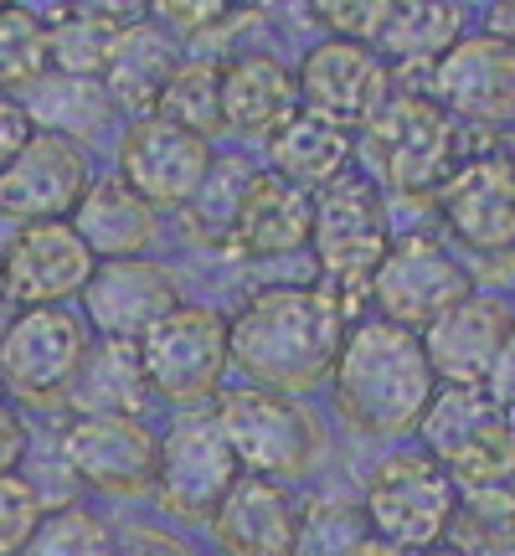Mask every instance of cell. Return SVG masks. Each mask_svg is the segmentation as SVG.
<instances>
[{"label": "cell", "mask_w": 515, "mask_h": 556, "mask_svg": "<svg viewBox=\"0 0 515 556\" xmlns=\"http://www.w3.org/2000/svg\"><path fill=\"white\" fill-rule=\"evenodd\" d=\"M346 330V309L325 289H263L227 319V351L253 387L294 397L330 377Z\"/></svg>", "instance_id": "cell-1"}, {"label": "cell", "mask_w": 515, "mask_h": 556, "mask_svg": "<svg viewBox=\"0 0 515 556\" xmlns=\"http://www.w3.org/2000/svg\"><path fill=\"white\" fill-rule=\"evenodd\" d=\"M340 417L372 438L413 433L428 397L438 392V377L417 330H402L392 319H361L346 330L340 356L330 366Z\"/></svg>", "instance_id": "cell-2"}, {"label": "cell", "mask_w": 515, "mask_h": 556, "mask_svg": "<svg viewBox=\"0 0 515 556\" xmlns=\"http://www.w3.org/2000/svg\"><path fill=\"white\" fill-rule=\"evenodd\" d=\"M310 248L319 263V289L336 299L340 309L356 294L372 289L377 263L392 248L387 232V201H381L377 180L340 170L325 191H315V212H310Z\"/></svg>", "instance_id": "cell-3"}, {"label": "cell", "mask_w": 515, "mask_h": 556, "mask_svg": "<svg viewBox=\"0 0 515 556\" xmlns=\"http://www.w3.org/2000/svg\"><path fill=\"white\" fill-rule=\"evenodd\" d=\"M217 428L238 458L242 475H263L278 484H294L319 464L325 454V428L315 413L274 387H233L217 397Z\"/></svg>", "instance_id": "cell-4"}, {"label": "cell", "mask_w": 515, "mask_h": 556, "mask_svg": "<svg viewBox=\"0 0 515 556\" xmlns=\"http://www.w3.org/2000/svg\"><path fill=\"white\" fill-rule=\"evenodd\" d=\"M454 479L428 448H397L366 475L361 520L387 546L428 556L443 541V526L454 516Z\"/></svg>", "instance_id": "cell-5"}, {"label": "cell", "mask_w": 515, "mask_h": 556, "mask_svg": "<svg viewBox=\"0 0 515 556\" xmlns=\"http://www.w3.org/2000/svg\"><path fill=\"white\" fill-rule=\"evenodd\" d=\"M139 371L150 397L191 407V402L222 392V377L233 366L227 351V319L212 304H176L139 336Z\"/></svg>", "instance_id": "cell-6"}, {"label": "cell", "mask_w": 515, "mask_h": 556, "mask_svg": "<svg viewBox=\"0 0 515 556\" xmlns=\"http://www.w3.org/2000/svg\"><path fill=\"white\" fill-rule=\"evenodd\" d=\"M366 144L381 180L402 191H438L454 170V119L438 109L434 93H397L377 103L366 119Z\"/></svg>", "instance_id": "cell-7"}, {"label": "cell", "mask_w": 515, "mask_h": 556, "mask_svg": "<svg viewBox=\"0 0 515 556\" xmlns=\"http://www.w3.org/2000/svg\"><path fill=\"white\" fill-rule=\"evenodd\" d=\"M238 458L212 413H186L155 448V500L176 520H212L222 495L238 479Z\"/></svg>", "instance_id": "cell-8"}, {"label": "cell", "mask_w": 515, "mask_h": 556, "mask_svg": "<svg viewBox=\"0 0 515 556\" xmlns=\"http://www.w3.org/2000/svg\"><path fill=\"white\" fill-rule=\"evenodd\" d=\"M93 180L88 150L78 139L32 129L21 155L0 170V217L32 227V222H67Z\"/></svg>", "instance_id": "cell-9"}, {"label": "cell", "mask_w": 515, "mask_h": 556, "mask_svg": "<svg viewBox=\"0 0 515 556\" xmlns=\"http://www.w3.org/2000/svg\"><path fill=\"white\" fill-rule=\"evenodd\" d=\"M372 304L377 319H392L402 330H428L449 304L469 294V274L459 258L434 238H397L387 258L372 274Z\"/></svg>", "instance_id": "cell-10"}, {"label": "cell", "mask_w": 515, "mask_h": 556, "mask_svg": "<svg viewBox=\"0 0 515 556\" xmlns=\"http://www.w3.org/2000/svg\"><path fill=\"white\" fill-rule=\"evenodd\" d=\"M392 73L372 41H346V37H325L315 41L294 67V93L304 114L340 124H366L377 114V103L387 99Z\"/></svg>", "instance_id": "cell-11"}, {"label": "cell", "mask_w": 515, "mask_h": 556, "mask_svg": "<svg viewBox=\"0 0 515 556\" xmlns=\"http://www.w3.org/2000/svg\"><path fill=\"white\" fill-rule=\"evenodd\" d=\"M88 351V325L62 304H37L11 319L0 336V387L26 402L62 397Z\"/></svg>", "instance_id": "cell-12"}, {"label": "cell", "mask_w": 515, "mask_h": 556, "mask_svg": "<svg viewBox=\"0 0 515 556\" xmlns=\"http://www.w3.org/2000/svg\"><path fill=\"white\" fill-rule=\"evenodd\" d=\"M180 304L176 274L155 258H103L83 283V325L99 330V340H129L165 319Z\"/></svg>", "instance_id": "cell-13"}, {"label": "cell", "mask_w": 515, "mask_h": 556, "mask_svg": "<svg viewBox=\"0 0 515 556\" xmlns=\"http://www.w3.org/2000/svg\"><path fill=\"white\" fill-rule=\"evenodd\" d=\"M212 139L191 135L160 114H139L120 139V176L150 206H186L201 176L212 170Z\"/></svg>", "instance_id": "cell-14"}, {"label": "cell", "mask_w": 515, "mask_h": 556, "mask_svg": "<svg viewBox=\"0 0 515 556\" xmlns=\"http://www.w3.org/2000/svg\"><path fill=\"white\" fill-rule=\"evenodd\" d=\"M160 438L139 417H78L62 433L67 475L99 495H145L155 484Z\"/></svg>", "instance_id": "cell-15"}, {"label": "cell", "mask_w": 515, "mask_h": 556, "mask_svg": "<svg viewBox=\"0 0 515 556\" xmlns=\"http://www.w3.org/2000/svg\"><path fill=\"white\" fill-rule=\"evenodd\" d=\"M443 227L475 253H505L515 248V160L500 150L464 160L438 186Z\"/></svg>", "instance_id": "cell-16"}, {"label": "cell", "mask_w": 515, "mask_h": 556, "mask_svg": "<svg viewBox=\"0 0 515 556\" xmlns=\"http://www.w3.org/2000/svg\"><path fill=\"white\" fill-rule=\"evenodd\" d=\"M93 268H99V258L73 232V222H32V227H16L11 248L0 253V283L11 289V299H16L21 309L62 304V299L83 294V283H88Z\"/></svg>", "instance_id": "cell-17"}, {"label": "cell", "mask_w": 515, "mask_h": 556, "mask_svg": "<svg viewBox=\"0 0 515 556\" xmlns=\"http://www.w3.org/2000/svg\"><path fill=\"white\" fill-rule=\"evenodd\" d=\"M434 99L449 119L505 124L515 114V47L500 37H464L434 62Z\"/></svg>", "instance_id": "cell-18"}, {"label": "cell", "mask_w": 515, "mask_h": 556, "mask_svg": "<svg viewBox=\"0 0 515 556\" xmlns=\"http://www.w3.org/2000/svg\"><path fill=\"white\" fill-rule=\"evenodd\" d=\"M511 325L515 319L500 299L469 289L428 330H417V340H423V356H428L438 381H449V387H485L500 345L511 336Z\"/></svg>", "instance_id": "cell-19"}, {"label": "cell", "mask_w": 515, "mask_h": 556, "mask_svg": "<svg viewBox=\"0 0 515 556\" xmlns=\"http://www.w3.org/2000/svg\"><path fill=\"white\" fill-rule=\"evenodd\" d=\"M299 516H304V505L289 495V484L238 475L206 526H212L222 556H294Z\"/></svg>", "instance_id": "cell-20"}, {"label": "cell", "mask_w": 515, "mask_h": 556, "mask_svg": "<svg viewBox=\"0 0 515 556\" xmlns=\"http://www.w3.org/2000/svg\"><path fill=\"white\" fill-rule=\"evenodd\" d=\"M310 212H315L310 191H299V186L278 176H253L238 201L227 248H238V253H248L258 263L289 258L299 248H310Z\"/></svg>", "instance_id": "cell-21"}, {"label": "cell", "mask_w": 515, "mask_h": 556, "mask_svg": "<svg viewBox=\"0 0 515 556\" xmlns=\"http://www.w3.org/2000/svg\"><path fill=\"white\" fill-rule=\"evenodd\" d=\"M299 114L294 73L268 52H242L222 62V129L242 139H268L278 124Z\"/></svg>", "instance_id": "cell-22"}, {"label": "cell", "mask_w": 515, "mask_h": 556, "mask_svg": "<svg viewBox=\"0 0 515 556\" xmlns=\"http://www.w3.org/2000/svg\"><path fill=\"white\" fill-rule=\"evenodd\" d=\"M73 232L88 242L93 258H139L155 242V206L124 176H93L73 206Z\"/></svg>", "instance_id": "cell-23"}, {"label": "cell", "mask_w": 515, "mask_h": 556, "mask_svg": "<svg viewBox=\"0 0 515 556\" xmlns=\"http://www.w3.org/2000/svg\"><path fill=\"white\" fill-rule=\"evenodd\" d=\"M268 165H274L278 180H289V186L315 197L351 165V135L340 124L299 109L268 135Z\"/></svg>", "instance_id": "cell-24"}, {"label": "cell", "mask_w": 515, "mask_h": 556, "mask_svg": "<svg viewBox=\"0 0 515 556\" xmlns=\"http://www.w3.org/2000/svg\"><path fill=\"white\" fill-rule=\"evenodd\" d=\"M78 417H139L150 387L139 371V351L129 340H88L78 371L67 381Z\"/></svg>", "instance_id": "cell-25"}, {"label": "cell", "mask_w": 515, "mask_h": 556, "mask_svg": "<svg viewBox=\"0 0 515 556\" xmlns=\"http://www.w3.org/2000/svg\"><path fill=\"white\" fill-rule=\"evenodd\" d=\"M176 41L171 31H160L150 16L129 21L120 31V47H114V58L103 67V93L109 103H124V109H135V114H155V99L165 78L176 73Z\"/></svg>", "instance_id": "cell-26"}, {"label": "cell", "mask_w": 515, "mask_h": 556, "mask_svg": "<svg viewBox=\"0 0 515 556\" xmlns=\"http://www.w3.org/2000/svg\"><path fill=\"white\" fill-rule=\"evenodd\" d=\"M120 21L99 16L88 5H62L58 16H47V73L62 78H103V67L120 47Z\"/></svg>", "instance_id": "cell-27"}, {"label": "cell", "mask_w": 515, "mask_h": 556, "mask_svg": "<svg viewBox=\"0 0 515 556\" xmlns=\"http://www.w3.org/2000/svg\"><path fill=\"white\" fill-rule=\"evenodd\" d=\"M500 417L505 413L485 397V387H443V392L428 397V407H423V417H417V428H423L428 454H434L438 464H449V458H459L464 448H475Z\"/></svg>", "instance_id": "cell-28"}, {"label": "cell", "mask_w": 515, "mask_h": 556, "mask_svg": "<svg viewBox=\"0 0 515 556\" xmlns=\"http://www.w3.org/2000/svg\"><path fill=\"white\" fill-rule=\"evenodd\" d=\"M155 114L201 139L222 135V62L217 58L176 62V73L165 78V88L155 99Z\"/></svg>", "instance_id": "cell-29"}, {"label": "cell", "mask_w": 515, "mask_h": 556, "mask_svg": "<svg viewBox=\"0 0 515 556\" xmlns=\"http://www.w3.org/2000/svg\"><path fill=\"white\" fill-rule=\"evenodd\" d=\"M438 546L449 556H515V495H459Z\"/></svg>", "instance_id": "cell-30"}, {"label": "cell", "mask_w": 515, "mask_h": 556, "mask_svg": "<svg viewBox=\"0 0 515 556\" xmlns=\"http://www.w3.org/2000/svg\"><path fill=\"white\" fill-rule=\"evenodd\" d=\"M459 37V5L454 0H397L392 21L381 26L377 47L392 62L443 58Z\"/></svg>", "instance_id": "cell-31"}, {"label": "cell", "mask_w": 515, "mask_h": 556, "mask_svg": "<svg viewBox=\"0 0 515 556\" xmlns=\"http://www.w3.org/2000/svg\"><path fill=\"white\" fill-rule=\"evenodd\" d=\"M258 170H248L242 160H212V170L201 176V186L191 191V201L180 206L186 217V238L206 242V248H227L233 242V217H238V201L248 191V180Z\"/></svg>", "instance_id": "cell-32"}, {"label": "cell", "mask_w": 515, "mask_h": 556, "mask_svg": "<svg viewBox=\"0 0 515 556\" xmlns=\"http://www.w3.org/2000/svg\"><path fill=\"white\" fill-rule=\"evenodd\" d=\"M21 556H114V531L99 510H88L78 500H62L52 510H41Z\"/></svg>", "instance_id": "cell-33"}, {"label": "cell", "mask_w": 515, "mask_h": 556, "mask_svg": "<svg viewBox=\"0 0 515 556\" xmlns=\"http://www.w3.org/2000/svg\"><path fill=\"white\" fill-rule=\"evenodd\" d=\"M47 73V21L26 5H0V93H16Z\"/></svg>", "instance_id": "cell-34"}, {"label": "cell", "mask_w": 515, "mask_h": 556, "mask_svg": "<svg viewBox=\"0 0 515 556\" xmlns=\"http://www.w3.org/2000/svg\"><path fill=\"white\" fill-rule=\"evenodd\" d=\"M361 536H366L361 505H340V500H315V505H310V510L299 516L294 556H346Z\"/></svg>", "instance_id": "cell-35"}, {"label": "cell", "mask_w": 515, "mask_h": 556, "mask_svg": "<svg viewBox=\"0 0 515 556\" xmlns=\"http://www.w3.org/2000/svg\"><path fill=\"white\" fill-rule=\"evenodd\" d=\"M397 0H310V16L346 41H377L381 26L392 21Z\"/></svg>", "instance_id": "cell-36"}, {"label": "cell", "mask_w": 515, "mask_h": 556, "mask_svg": "<svg viewBox=\"0 0 515 556\" xmlns=\"http://www.w3.org/2000/svg\"><path fill=\"white\" fill-rule=\"evenodd\" d=\"M37 520H41V495L32 490V479L0 475V556H21Z\"/></svg>", "instance_id": "cell-37"}, {"label": "cell", "mask_w": 515, "mask_h": 556, "mask_svg": "<svg viewBox=\"0 0 515 556\" xmlns=\"http://www.w3.org/2000/svg\"><path fill=\"white\" fill-rule=\"evenodd\" d=\"M145 11L171 37H201V31H217L227 16H238L233 0H145Z\"/></svg>", "instance_id": "cell-38"}, {"label": "cell", "mask_w": 515, "mask_h": 556, "mask_svg": "<svg viewBox=\"0 0 515 556\" xmlns=\"http://www.w3.org/2000/svg\"><path fill=\"white\" fill-rule=\"evenodd\" d=\"M114 556H191V546L160 526H129L124 536H114Z\"/></svg>", "instance_id": "cell-39"}, {"label": "cell", "mask_w": 515, "mask_h": 556, "mask_svg": "<svg viewBox=\"0 0 515 556\" xmlns=\"http://www.w3.org/2000/svg\"><path fill=\"white\" fill-rule=\"evenodd\" d=\"M32 114H26V103H16L11 93H0V170L21 155V144L32 139Z\"/></svg>", "instance_id": "cell-40"}, {"label": "cell", "mask_w": 515, "mask_h": 556, "mask_svg": "<svg viewBox=\"0 0 515 556\" xmlns=\"http://www.w3.org/2000/svg\"><path fill=\"white\" fill-rule=\"evenodd\" d=\"M485 397L495 402L500 413H515V325H511V336H505V345H500L490 377H485Z\"/></svg>", "instance_id": "cell-41"}, {"label": "cell", "mask_w": 515, "mask_h": 556, "mask_svg": "<svg viewBox=\"0 0 515 556\" xmlns=\"http://www.w3.org/2000/svg\"><path fill=\"white\" fill-rule=\"evenodd\" d=\"M26 448H32V438H26V422H21V413L0 402V475H16L21 458H26Z\"/></svg>", "instance_id": "cell-42"}, {"label": "cell", "mask_w": 515, "mask_h": 556, "mask_svg": "<svg viewBox=\"0 0 515 556\" xmlns=\"http://www.w3.org/2000/svg\"><path fill=\"white\" fill-rule=\"evenodd\" d=\"M490 37H500V41H511V47H515V0H500V5H495Z\"/></svg>", "instance_id": "cell-43"}, {"label": "cell", "mask_w": 515, "mask_h": 556, "mask_svg": "<svg viewBox=\"0 0 515 556\" xmlns=\"http://www.w3.org/2000/svg\"><path fill=\"white\" fill-rule=\"evenodd\" d=\"M346 556H417V552H402V546H387V541H377L372 536V531H366V536L356 541V546H351V552Z\"/></svg>", "instance_id": "cell-44"}, {"label": "cell", "mask_w": 515, "mask_h": 556, "mask_svg": "<svg viewBox=\"0 0 515 556\" xmlns=\"http://www.w3.org/2000/svg\"><path fill=\"white\" fill-rule=\"evenodd\" d=\"M16 315H21V304H16V299H11V289L0 283V336L11 330V319H16Z\"/></svg>", "instance_id": "cell-45"}, {"label": "cell", "mask_w": 515, "mask_h": 556, "mask_svg": "<svg viewBox=\"0 0 515 556\" xmlns=\"http://www.w3.org/2000/svg\"><path fill=\"white\" fill-rule=\"evenodd\" d=\"M233 5H242V11H274L278 0H233Z\"/></svg>", "instance_id": "cell-46"}, {"label": "cell", "mask_w": 515, "mask_h": 556, "mask_svg": "<svg viewBox=\"0 0 515 556\" xmlns=\"http://www.w3.org/2000/svg\"><path fill=\"white\" fill-rule=\"evenodd\" d=\"M0 5H16V0H0Z\"/></svg>", "instance_id": "cell-47"}]
</instances>
